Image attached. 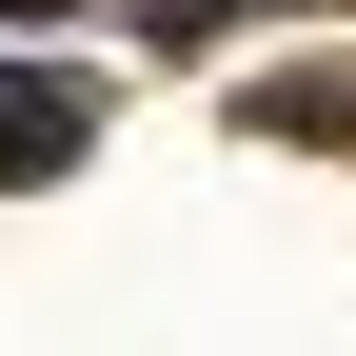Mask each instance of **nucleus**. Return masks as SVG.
Masks as SVG:
<instances>
[{
	"instance_id": "2",
	"label": "nucleus",
	"mask_w": 356,
	"mask_h": 356,
	"mask_svg": "<svg viewBox=\"0 0 356 356\" xmlns=\"http://www.w3.org/2000/svg\"><path fill=\"white\" fill-rule=\"evenodd\" d=\"M257 119H277V139H356V60H317V79H277Z\"/></svg>"
},
{
	"instance_id": "1",
	"label": "nucleus",
	"mask_w": 356,
	"mask_h": 356,
	"mask_svg": "<svg viewBox=\"0 0 356 356\" xmlns=\"http://www.w3.org/2000/svg\"><path fill=\"white\" fill-rule=\"evenodd\" d=\"M79 159V79H0V178H60Z\"/></svg>"
}]
</instances>
